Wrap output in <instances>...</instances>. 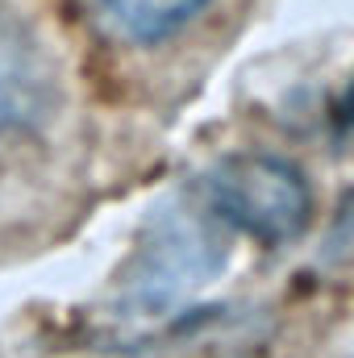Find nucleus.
Listing matches in <instances>:
<instances>
[{
  "mask_svg": "<svg viewBox=\"0 0 354 358\" xmlns=\"http://www.w3.org/2000/svg\"><path fill=\"white\" fill-rule=\"evenodd\" d=\"M55 100V71L34 25L0 0V142L42 121Z\"/></svg>",
  "mask_w": 354,
  "mask_h": 358,
  "instance_id": "obj_2",
  "label": "nucleus"
},
{
  "mask_svg": "<svg viewBox=\"0 0 354 358\" xmlns=\"http://www.w3.org/2000/svg\"><path fill=\"white\" fill-rule=\"evenodd\" d=\"M129 38H142V42H159V38H171L179 34L187 21H196L208 0H96Z\"/></svg>",
  "mask_w": 354,
  "mask_h": 358,
  "instance_id": "obj_3",
  "label": "nucleus"
},
{
  "mask_svg": "<svg viewBox=\"0 0 354 358\" xmlns=\"http://www.w3.org/2000/svg\"><path fill=\"white\" fill-rule=\"evenodd\" d=\"M334 125L338 129H354V80H351V88L342 92L338 108H334Z\"/></svg>",
  "mask_w": 354,
  "mask_h": 358,
  "instance_id": "obj_4",
  "label": "nucleus"
},
{
  "mask_svg": "<svg viewBox=\"0 0 354 358\" xmlns=\"http://www.w3.org/2000/svg\"><path fill=\"white\" fill-rule=\"evenodd\" d=\"M200 208L250 242L279 246L309 221L313 196L304 176L279 155H229L200 179Z\"/></svg>",
  "mask_w": 354,
  "mask_h": 358,
  "instance_id": "obj_1",
  "label": "nucleus"
}]
</instances>
